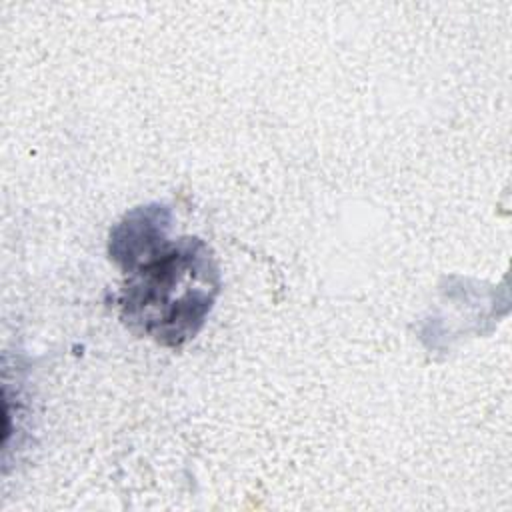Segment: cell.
<instances>
[{"instance_id": "obj_1", "label": "cell", "mask_w": 512, "mask_h": 512, "mask_svg": "<svg viewBox=\"0 0 512 512\" xmlns=\"http://www.w3.org/2000/svg\"><path fill=\"white\" fill-rule=\"evenodd\" d=\"M168 216H142L110 242L124 270L122 322L160 346L180 348L204 326L220 292V270L200 238H168Z\"/></svg>"}]
</instances>
